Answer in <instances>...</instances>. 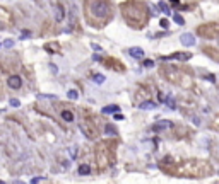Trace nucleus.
Here are the masks:
<instances>
[{"mask_svg":"<svg viewBox=\"0 0 219 184\" xmlns=\"http://www.w3.org/2000/svg\"><path fill=\"white\" fill-rule=\"evenodd\" d=\"M159 169L164 174L169 176H178V177H209L214 169L209 160L202 159H188V160H175L171 155H166L159 160Z\"/></svg>","mask_w":219,"mask_h":184,"instance_id":"nucleus-1","label":"nucleus"},{"mask_svg":"<svg viewBox=\"0 0 219 184\" xmlns=\"http://www.w3.org/2000/svg\"><path fill=\"white\" fill-rule=\"evenodd\" d=\"M120 12L128 27L132 29H144L149 22L151 10L146 2L142 0H125L120 3Z\"/></svg>","mask_w":219,"mask_h":184,"instance_id":"nucleus-3","label":"nucleus"},{"mask_svg":"<svg viewBox=\"0 0 219 184\" xmlns=\"http://www.w3.org/2000/svg\"><path fill=\"white\" fill-rule=\"evenodd\" d=\"M116 147L118 142L116 140H105V142H98L94 147V162L99 172L108 170L110 167H113L115 159H116Z\"/></svg>","mask_w":219,"mask_h":184,"instance_id":"nucleus-5","label":"nucleus"},{"mask_svg":"<svg viewBox=\"0 0 219 184\" xmlns=\"http://www.w3.org/2000/svg\"><path fill=\"white\" fill-rule=\"evenodd\" d=\"M106 133H111V135H115V133H116V128H115V126H113V125H106Z\"/></svg>","mask_w":219,"mask_h":184,"instance_id":"nucleus-26","label":"nucleus"},{"mask_svg":"<svg viewBox=\"0 0 219 184\" xmlns=\"http://www.w3.org/2000/svg\"><path fill=\"white\" fill-rule=\"evenodd\" d=\"M159 24H161V27H168V19H161Z\"/></svg>","mask_w":219,"mask_h":184,"instance_id":"nucleus-30","label":"nucleus"},{"mask_svg":"<svg viewBox=\"0 0 219 184\" xmlns=\"http://www.w3.org/2000/svg\"><path fill=\"white\" fill-rule=\"evenodd\" d=\"M175 129H176V138H185V136H188L190 135V131H188V128L187 126H175Z\"/></svg>","mask_w":219,"mask_h":184,"instance_id":"nucleus-16","label":"nucleus"},{"mask_svg":"<svg viewBox=\"0 0 219 184\" xmlns=\"http://www.w3.org/2000/svg\"><path fill=\"white\" fill-rule=\"evenodd\" d=\"M101 61H103V65L110 68V70H115V72H125V65L118 60V58H113V56H108V58H101Z\"/></svg>","mask_w":219,"mask_h":184,"instance_id":"nucleus-8","label":"nucleus"},{"mask_svg":"<svg viewBox=\"0 0 219 184\" xmlns=\"http://www.w3.org/2000/svg\"><path fill=\"white\" fill-rule=\"evenodd\" d=\"M67 95H69V99L75 101V99L79 97V92H77V91H69V92H67Z\"/></svg>","mask_w":219,"mask_h":184,"instance_id":"nucleus-24","label":"nucleus"},{"mask_svg":"<svg viewBox=\"0 0 219 184\" xmlns=\"http://www.w3.org/2000/svg\"><path fill=\"white\" fill-rule=\"evenodd\" d=\"M3 44H5V48H10V46H14V41H10V39H9V41H5Z\"/></svg>","mask_w":219,"mask_h":184,"instance_id":"nucleus-31","label":"nucleus"},{"mask_svg":"<svg viewBox=\"0 0 219 184\" xmlns=\"http://www.w3.org/2000/svg\"><path fill=\"white\" fill-rule=\"evenodd\" d=\"M159 9L163 10L164 14H169V7H168V5H166L164 2H161V3H159Z\"/></svg>","mask_w":219,"mask_h":184,"instance_id":"nucleus-27","label":"nucleus"},{"mask_svg":"<svg viewBox=\"0 0 219 184\" xmlns=\"http://www.w3.org/2000/svg\"><path fill=\"white\" fill-rule=\"evenodd\" d=\"M92 48H94L96 51H101V46H98V44H92Z\"/></svg>","mask_w":219,"mask_h":184,"instance_id":"nucleus-35","label":"nucleus"},{"mask_svg":"<svg viewBox=\"0 0 219 184\" xmlns=\"http://www.w3.org/2000/svg\"><path fill=\"white\" fill-rule=\"evenodd\" d=\"M159 75L166 82H169L171 85L182 87L185 91H190L194 87V75L185 67H176V65L164 63V65L159 67Z\"/></svg>","mask_w":219,"mask_h":184,"instance_id":"nucleus-4","label":"nucleus"},{"mask_svg":"<svg viewBox=\"0 0 219 184\" xmlns=\"http://www.w3.org/2000/svg\"><path fill=\"white\" fill-rule=\"evenodd\" d=\"M152 65H154V61H152V60H144V67H146V68H151Z\"/></svg>","mask_w":219,"mask_h":184,"instance_id":"nucleus-28","label":"nucleus"},{"mask_svg":"<svg viewBox=\"0 0 219 184\" xmlns=\"http://www.w3.org/2000/svg\"><path fill=\"white\" fill-rule=\"evenodd\" d=\"M192 58V55L190 53H171V55H168V56H164L163 60H178V61H188Z\"/></svg>","mask_w":219,"mask_h":184,"instance_id":"nucleus-12","label":"nucleus"},{"mask_svg":"<svg viewBox=\"0 0 219 184\" xmlns=\"http://www.w3.org/2000/svg\"><path fill=\"white\" fill-rule=\"evenodd\" d=\"M79 174L81 176H89L91 174V167L87 166V164H81L79 166Z\"/></svg>","mask_w":219,"mask_h":184,"instance_id":"nucleus-19","label":"nucleus"},{"mask_svg":"<svg viewBox=\"0 0 219 184\" xmlns=\"http://www.w3.org/2000/svg\"><path fill=\"white\" fill-rule=\"evenodd\" d=\"M128 53H130L132 58H137V60H139V58H142V56H144V50H142V48H130V50H128Z\"/></svg>","mask_w":219,"mask_h":184,"instance_id":"nucleus-17","label":"nucleus"},{"mask_svg":"<svg viewBox=\"0 0 219 184\" xmlns=\"http://www.w3.org/2000/svg\"><path fill=\"white\" fill-rule=\"evenodd\" d=\"M63 19H65V9H63L62 3H58V5H56V16H55V20H56V22H62Z\"/></svg>","mask_w":219,"mask_h":184,"instance_id":"nucleus-15","label":"nucleus"},{"mask_svg":"<svg viewBox=\"0 0 219 184\" xmlns=\"http://www.w3.org/2000/svg\"><path fill=\"white\" fill-rule=\"evenodd\" d=\"M139 108H140V109H154V108H156V104H154V101H152V99H146L144 102H140V104H139Z\"/></svg>","mask_w":219,"mask_h":184,"instance_id":"nucleus-18","label":"nucleus"},{"mask_svg":"<svg viewBox=\"0 0 219 184\" xmlns=\"http://www.w3.org/2000/svg\"><path fill=\"white\" fill-rule=\"evenodd\" d=\"M149 97H151V87L147 84H140L137 87V92H135V101L137 102H142V101H146Z\"/></svg>","mask_w":219,"mask_h":184,"instance_id":"nucleus-9","label":"nucleus"},{"mask_svg":"<svg viewBox=\"0 0 219 184\" xmlns=\"http://www.w3.org/2000/svg\"><path fill=\"white\" fill-rule=\"evenodd\" d=\"M39 181H43L41 177H34V179H31V183H39Z\"/></svg>","mask_w":219,"mask_h":184,"instance_id":"nucleus-34","label":"nucleus"},{"mask_svg":"<svg viewBox=\"0 0 219 184\" xmlns=\"http://www.w3.org/2000/svg\"><path fill=\"white\" fill-rule=\"evenodd\" d=\"M84 16L92 27H105L115 16L111 0H84Z\"/></svg>","mask_w":219,"mask_h":184,"instance_id":"nucleus-2","label":"nucleus"},{"mask_svg":"<svg viewBox=\"0 0 219 184\" xmlns=\"http://www.w3.org/2000/svg\"><path fill=\"white\" fill-rule=\"evenodd\" d=\"M175 22H176V24H180V26L185 24V20H183V17L180 16V14H175Z\"/></svg>","mask_w":219,"mask_h":184,"instance_id":"nucleus-25","label":"nucleus"},{"mask_svg":"<svg viewBox=\"0 0 219 184\" xmlns=\"http://www.w3.org/2000/svg\"><path fill=\"white\" fill-rule=\"evenodd\" d=\"M180 41H182L183 46H194L195 44V37L192 36V33H183L180 36Z\"/></svg>","mask_w":219,"mask_h":184,"instance_id":"nucleus-14","label":"nucleus"},{"mask_svg":"<svg viewBox=\"0 0 219 184\" xmlns=\"http://www.w3.org/2000/svg\"><path fill=\"white\" fill-rule=\"evenodd\" d=\"M84 114H86V118L81 121V129H82V133L89 138V140H96L98 136H99V128H98V121L94 119V116H92L91 112H87V111H84Z\"/></svg>","mask_w":219,"mask_h":184,"instance_id":"nucleus-6","label":"nucleus"},{"mask_svg":"<svg viewBox=\"0 0 219 184\" xmlns=\"http://www.w3.org/2000/svg\"><path fill=\"white\" fill-rule=\"evenodd\" d=\"M92 80H94V82H98V84H103V82H105V75H101V74L94 75V77H92Z\"/></svg>","mask_w":219,"mask_h":184,"instance_id":"nucleus-23","label":"nucleus"},{"mask_svg":"<svg viewBox=\"0 0 219 184\" xmlns=\"http://www.w3.org/2000/svg\"><path fill=\"white\" fill-rule=\"evenodd\" d=\"M118 111V106H106V108H103V112L105 114H110V112H116Z\"/></svg>","mask_w":219,"mask_h":184,"instance_id":"nucleus-22","label":"nucleus"},{"mask_svg":"<svg viewBox=\"0 0 219 184\" xmlns=\"http://www.w3.org/2000/svg\"><path fill=\"white\" fill-rule=\"evenodd\" d=\"M205 77H207V80H211V82H214V75L207 74V75H205Z\"/></svg>","mask_w":219,"mask_h":184,"instance_id":"nucleus-33","label":"nucleus"},{"mask_svg":"<svg viewBox=\"0 0 219 184\" xmlns=\"http://www.w3.org/2000/svg\"><path fill=\"white\" fill-rule=\"evenodd\" d=\"M115 119H116V121H120V119H123V116H122V114H118V112H116V114H115Z\"/></svg>","mask_w":219,"mask_h":184,"instance_id":"nucleus-32","label":"nucleus"},{"mask_svg":"<svg viewBox=\"0 0 219 184\" xmlns=\"http://www.w3.org/2000/svg\"><path fill=\"white\" fill-rule=\"evenodd\" d=\"M45 50L50 51V53H55V51H58V44L56 43H48V44H45Z\"/></svg>","mask_w":219,"mask_h":184,"instance_id":"nucleus-21","label":"nucleus"},{"mask_svg":"<svg viewBox=\"0 0 219 184\" xmlns=\"http://www.w3.org/2000/svg\"><path fill=\"white\" fill-rule=\"evenodd\" d=\"M10 106H14V108H17V106H21V102H19L17 99H10Z\"/></svg>","mask_w":219,"mask_h":184,"instance_id":"nucleus-29","label":"nucleus"},{"mask_svg":"<svg viewBox=\"0 0 219 184\" xmlns=\"http://www.w3.org/2000/svg\"><path fill=\"white\" fill-rule=\"evenodd\" d=\"M175 128V125L171 123V121H168V119H161V121H156L152 126H151V131H154V133H161V131H168V129Z\"/></svg>","mask_w":219,"mask_h":184,"instance_id":"nucleus-10","label":"nucleus"},{"mask_svg":"<svg viewBox=\"0 0 219 184\" xmlns=\"http://www.w3.org/2000/svg\"><path fill=\"white\" fill-rule=\"evenodd\" d=\"M62 119H63V121H69V123H70V121H74V112L72 111H62Z\"/></svg>","mask_w":219,"mask_h":184,"instance_id":"nucleus-20","label":"nucleus"},{"mask_svg":"<svg viewBox=\"0 0 219 184\" xmlns=\"http://www.w3.org/2000/svg\"><path fill=\"white\" fill-rule=\"evenodd\" d=\"M202 53L205 56H209L211 60H214V61H218L219 63V48H216V46H202Z\"/></svg>","mask_w":219,"mask_h":184,"instance_id":"nucleus-11","label":"nucleus"},{"mask_svg":"<svg viewBox=\"0 0 219 184\" xmlns=\"http://www.w3.org/2000/svg\"><path fill=\"white\" fill-rule=\"evenodd\" d=\"M7 85L10 87V89H21V85H22V80H21V77L19 75H10L9 78H7Z\"/></svg>","mask_w":219,"mask_h":184,"instance_id":"nucleus-13","label":"nucleus"},{"mask_svg":"<svg viewBox=\"0 0 219 184\" xmlns=\"http://www.w3.org/2000/svg\"><path fill=\"white\" fill-rule=\"evenodd\" d=\"M195 33L199 34L204 39H216L219 37V24L218 22H205V24H200Z\"/></svg>","mask_w":219,"mask_h":184,"instance_id":"nucleus-7","label":"nucleus"}]
</instances>
